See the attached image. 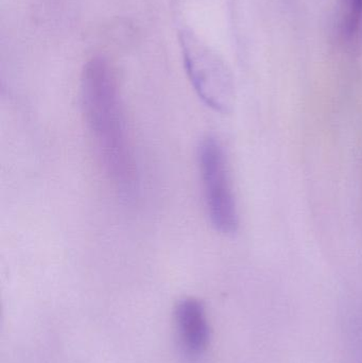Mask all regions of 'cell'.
Segmentation results:
<instances>
[{
	"label": "cell",
	"instance_id": "obj_1",
	"mask_svg": "<svg viewBox=\"0 0 362 363\" xmlns=\"http://www.w3.org/2000/svg\"><path fill=\"white\" fill-rule=\"evenodd\" d=\"M81 106L102 166L123 194L137 183V168L125 127L116 77L103 57H95L83 69Z\"/></svg>",
	"mask_w": 362,
	"mask_h": 363
},
{
	"label": "cell",
	"instance_id": "obj_2",
	"mask_svg": "<svg viewBox=\"0 0 362 363\" xmlns=\"http://www.w3.org/2000/svg\"><path fill=\"white\" fill-rule=\"evenodd\" d=\"M180 43L187 74L200 99L215 112L231 113L235 91L227 66L193 32L181 31Z\"/></svg>",
	"mask_w": 362,
	"mask_h": 363
},
{
	"label": "cell",
	"instance_id": "obj_4",
	"mask_svg": "<svg viewBox=\"0 0 362 363\" xmlns=\"http://www.w3.org/2000/svg\"><path fill=\"white\" fill-rule=\"evenodd\" d=\"M174 315L183 352L189 359H199L210 341V328L203 306L195 298H184L176 305Z\"/></svg>",
	"mask_w": 362,
	"mask_h": 363
},
{
	"label": "cell",
	"instance_id": "obj_5",
	"mask_svg": "<svg viewBox=\"0 0 362 363\" xmlns=\"http://www.w3.org/2000/svg\"><path fill=\"white\" fill-rule=\"evenodd\" d=\"M362 19V0H350V13H349V34L356 33Z\"/></svg>",
	"mask_w": 362,
	"mask_h": 363
},
{
	"label": "cell",
	"instance_id": "obj_3",
	"mask_svg": "<svg viewBox=\"0 0 362 363\" xmlns=\"http://www.w3.org/2000/svg\"><path fill=\"white\" fill-rule=\"evenodd\" d=\"M198 164L210 224L220 234H233L238 228L237 205L227 155L217 138L208 136L202 140L198 148Z\"/></svg>",
	"mask_w": 362,
	"mask_h": 363
}]
</instances>
